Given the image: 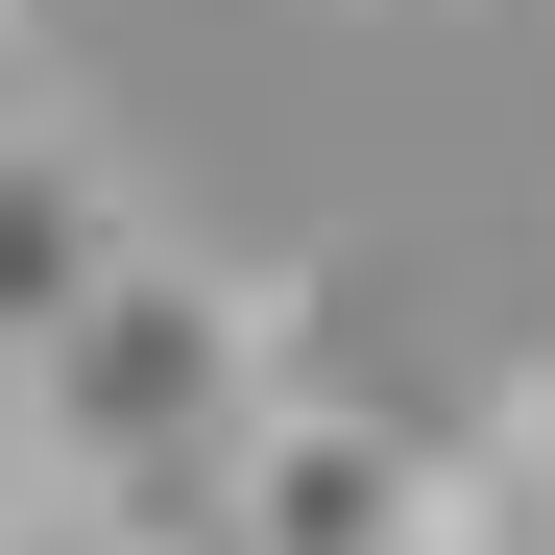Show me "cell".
<instances>
[{"instance_id":"cell-1","label":"cell","mask_w":555,"mask_h":555,"mask_svg":"<svg viewBox=\"0 0 555 555\" xmlns=\"http://www.w3.org/2000/svg\"><path fill=\"white\" fill-rule=\"evenodd\" d=\"M0 411H25V459H49V507H73V531H121V555H218L242 435L291 411V338H266L218 266H169V242H145V266H121V291L73 314Z\"/></svg>"},{"instance_id":"cell-3","label":"cell","mask_w":555,"mask_h":555,"mask_svg":"<svg viewBox=\"0 0 555 555\" xmlns=\"http://www.w3.org/2000/svg\"><path fill=\"white\" fill-rule=\"evenodd\" d=\"M121 266H145V218H121L73 145H25V121H0V387H25V362H49L73 314H98Z\"/></svg>"},{"instance_id":"cell-4","label":"cell","mask_w":555,"mask_h":555,"mask_svg":"<svg viewBox=\"0 0 555 555\" xmlns=\"http://www.w3.org/2000/svg\"><path fill=\"white\" fill-rule=\"evenodd\" d=\"M459 555H555V387H531L483 459H459Z\"/></svg>"},{"instance_id":"cell-2","label":"cell","mask_w":555,"mask_h":555,"mask_svg":"<svg viewBox=\"0 0 555 555\" xmlns=\"http://www.w3.org/2000/svg\"><path fill=\"white\" fill-rule=\"evenodd\" d=\"M218 555H459V459L338 411V387H291L242 435V483H218Z\"/></svg>"},{"instance_id":"cell-5","label":"cell","mask_w":555,"mask_h":555,"mask_svg":"<svg viewBox=\"0 0 555 555\" xmlns=\"http://www.w3.org/2000/svg\"><path fill=\"white\" fill-rule=\"evenodd\" d=\"M0 555H121V531H73V507H25V531H0Z\"/></svg>"}]
</instances>
